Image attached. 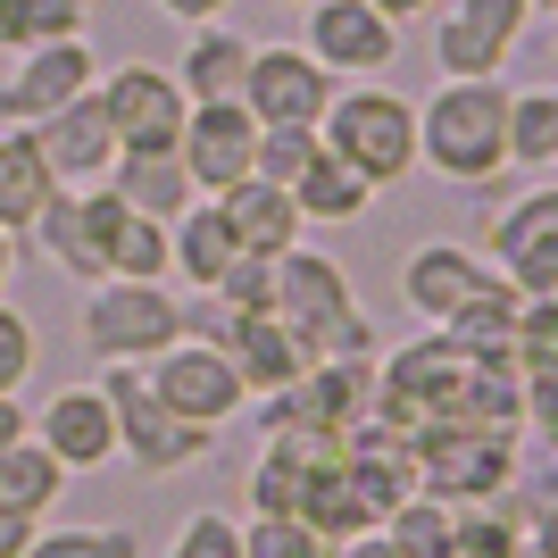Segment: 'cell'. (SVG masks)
Masks as SVG:
<instances>
[{
    "mask_svg": "<svg viewBox=\"0 0 558 558\" xmlns=\"http://www.w3.org/2000/svg\"><path fill=\"white\" fill-rule=\"evenodd\" d=\"M417 167L450 192H492L509 175V84L500 75H434L417 100Z\"/></svg>",
    "mask_w": 558,
    "mask_h": 558,
    "instance_id": "obj_1",
    "label": "cell"
},
{
    "mask_svg": "<svg viewBox=\"0 0 558 558\" xmlns=\"http://www.w3.org/2000/svg\"><path fill=\"white\" fill-rule=\"evenodd\" d=\"M276 317L292 326V342H301L308 359H384L375 317L359 308L350 276L326 251H308V242H292V251L276 258Z\"/></svg>",
    "mask_w": 558,
    "mask_h": 558,
    "instance_id": "obj_2",
    "label": "cell"
},
{
    "mask_svg": "<svg viewBox=\"0 0 558 558\" xmlns=\"http://www.w3.org/2000/svg\"><path fill=\"white\" fill-rule=\"evenodd\" d=\"M326 150L350 167V175H367L375 192H392L417 175V100L392 93L384 75H367V84H342L326 109Z\"/></svg>",
    "mask_w": 558,
    "mask_h": 558,
    "instance_id": "obj_3",
    "label": "cell"
},
{
    "mask_svg": "<svg viewBox=\"0 0 558 558\" xmlns=\"http://www.w3.org/2000/svg\"><path fill=\"white\" fill-rule=\"evenodd\" d=\"M409 450H417V492H434V500H450V509H492V500L517 484V466H525L509 425L425 417Z\"/></svg>",
    "mask_w": 558,
    "mask_h": 558,
    "instance_id": "obj_4",
    "label": "cell"
},
{
    "mask_svg": "<svg viewBox=\"0 0 558 558\" xmlns=\"http://www.w3.org/2000/svg\"><path fill=\"white\" fill-rule=\"evenodd\" d=\"M192 333V308L167 292V283H93L84 292V350H93L100 367H150L167 342H184Z\"/></svg>",
    "mask_w": 558,
    "mask_h": 558,
    "instance_id": "obj_5",
    "label": "cell"
},
{
    "mask_svg": "<svg viewBox=\"0 0 558 558\" xmlns=\"http://www.w3.org/2000/svg\"><path fill=\"white\" fill-rule=\"evenodd\" d=\"M100 392H109V409H117V459L134 466V475H150V484H159V475H184V466H201L217 450V434L175 417V409L150 392L142 367H100Z\"/></svg>",
    "mask_w": 558,
    "mask_h": 558,
    "instance_id": "obj_6",
    "label": "cell"
},
{
    "mask_svg": "<svg viewBox=\"0 0 558 558\" xmlns=\"http://www.w3.org/2000/svg\"><path fill=\"white\" fill-rule=\"evenodd\" d=\"M117 226H125V201H117L109 184H59V192H50V209L34 217V233H25V251H43L68 283L93 292V283H109Z\"/></svg>",
    "mask_w": 558,
    "mask_h": 558,
    "instance_id": "obj_7",
    "label": "cell"
},
{
    "mask_svg": "<svg viewBox=\"0 0 558 558\" xmlns=\"http://www.w3.org/2000/svg\"><path fill=\"white\" fill-rule=\"evenodd\" d=\"M142 375H150V392H159L184 425H201V434H226V425L251 409V392H242L233 359L209 342V333H184V342H167Z\"/></svg>",
    "mask_w": 558,
    "mask_h": 558,
    "instance_id": "obj_8",
    "label": "cell"
},
{
    "mask_svg": "<svg viewBox=\"0 0 558 558\" xmlns=\"http://www.w3.org/2000/svg\"><path fill=\"white\" fill-rule=\"evenodd\" d=\"M484 258H492V276L509 292H525V301L558 292V184H534L517 201H500L484 226Z\"/></svg>",
    "mask_w": 558,
    "mask_h": 558,
    "instance_id": "obj_9",
    "label": "cell"
},
{
    "mask_svg": "<svg viewBox=\"0 0 558 558\" xmlns=\"http://www.w3.org/2000/svg\"><path fill=\"white\" fill-rule=\"evenodd\" d=\"M342 75L326 59H308L301 43H251V68H242V109L258 125H326Z\"/></svg>",
    "mask_w": 558,
    "mask_h": 558,
    "instance_id": "obj_10",
    "label": "cell"
},
{
    "mask_svg": "<svg viewBox=\"0 0 558 558\" xmlns=\"http://www.w3.org/2000/svg\"><path fill=\"white\" fill-rule=\"evenodd\" d=\"M534 34V0H442L434 9V75H500Z\"/></svg>",
    "mask_w": 558,
    "mask_h": 558,
    "instance_id": "obj_11",
    "label": "cell"
},
{
    "mask_svg": "<svg viewBox=\"0 0 558 558\" xmlns=\"http://www.w3.org/2000/svg\"><path fill=\"white\" fill-rule=\"evenodd\" d=\"M93 93H100V109H109V125H117V150H175V142H184L192 100H184V84L167 68L125 59V68L100 75Z\"/></svg>",
    "mask_w": 558,
    "mask_h": 558,
    "instance_id": "obj_12",
    "label": "cell"
},
{
    "mask_svg": "<svg viewBox=\"0 0 558 558\" xmlns=\"http://www.w3.org/2000/svg\"><path fill=\"white\" fill-rule=\"evenodd\" d=\"M308 59H326L342 84H367L400 59V25L375 9V0H308V34H301Z\"/></svg>",
    "mask_w": 558,
    "mask_h": 558,
    "instance_id": "obj_13",
    "label": "cell"
},
{
    "mask_svg": "<svg viewBox=\"0 0 558 558\" xmlns=\"http://www.w3.org/2000/svg\"><path fill=\"white\" fill-rule=\"evenodd\" d=\"M93 84H100L93 43H34V50H17V68L0 75V125H43L68 100H84Z\"/></svg>",
    "mask_w": 558,
    "mask_h": 558,
    "instance_id": "obj_14",
    "label": "cell"
},
{
    "mask_svg": "<svg viewBox=\"0 0 558 558\" xmlns=\"http://www.w3.org/2000/svg\"><path fill=\"white\" fill-rule=\"evenodd\" d=\"M34 442L68 466V475L117 466V409H109V392H100V384H59V392H43L34 400Z\"/></svg>",
    "mask_w": 558,
    "mask_h": 558,
    "instance_id": "obj_15",
    "label": "cell"
},
{
    "mask_svg": "<svg viewBox=\"0 0 558 558\" xmlns=\"http://www.w3.org/2000/svg\"><path fill=\"white\" fill-rule=\"evenodd\" d=\"M192 333H209V342L226 350L251 400L292 392V384H301V367H308V350L292 342V326H283L276 308H267V317H226V308H217V317H192Z\"/></svg>",
    "mask_w": 558,
    "mask_h": 558,
    "instance_id": "obj_16",
    "label": "cell"
},
{
    "mask_svg": "<svg viewBox=\"0 0 558 558\" xmlns=\"http://www.w3.org/2000/svg\"><path fill=\"white\" fill-rule=\"evenodd\" d=\"M175 159H184V175L201 184V201H209V192H226V184H242V175H251V159H258V117L242 109V100H192Z\"/></svg>",
    "mask_w": 558,
    "mask_h": 558,
    "instance_id": "obj_17",
    "label": "cell"
},
{
    "mask_svg": "<svg viewBox=\"0 0 558 558\" xmlns=\"http://www.w3.org/2000/svg\"><path fill=\"white\" fill-rule=\"evenodd\" d=\"M484 283H492V258L466 251V242H417L400 258V308L425 317V326H450Z\"/></svg>",
    "mask_w": 558,
    "mask_h": 558,
    "instance_id": "obj_18",
    "label": "cell"
},
{
    "mask_svg": "<svg viewBox=\"0 0 558 558\" xmlns=\"http://www.w3.org/2000/svg\"><path fill=\"white\" fill-rule=\"evenodd\" d=\"M34 142H43V159H50L59 184H109V167H117V125H109V109H100V93H84L59 117H43Z\"/></svg>",
    "mask_w": 558,
    "mask_h": 558,
    "instance_id": "obj_19",
    "label": "cell"
},
{
    "mask_svg": "<svg viewBox=\"0 0 558 558\" xmlns=\"http://www.w3.org/2000/svg\"><path fill=\"white\" fill-rule=\"evenodd\" d=\"M217 201V217L233 226V242L251 258H283L292 242H301V201L283 184H267V175H242V184H226V192H209Z\"/></svg>",
    "mask_w": 558,
    "mask_h": 558,
    "instance_id": "obj_20",
    "label": "cell"
},
{
    "mask_svg": "<svg viewBox=\"0 0 558 558\" xmlns=\"http://www.w3.org/2000/svg\"><path fill=\"white\" fill-rule=\"evenodd\" d=\"M242 68H251V34L242 25H184V59H175V84L184 100H242Z\"/></svg>",
    "mask_w": 558,
    "mask_h": 558,
    "instance_id": "obj_21",
    "label": "cell"
},
{
    "mask_svg": "<svg viewBox=\"0 0 558 558\" xmlns=\"http://www.w3.org/2000/svg\"><path fill=\"white\" fill-rule=\"evenodd\" d=\"M50 192H59V175H50L43 142H34V125H0V233H34V217L50 209Z\"/></svg>",
    "mask_w": 558,
    "mask_h": 558,
    "instance_id": "obj_22",
    "label": "cell"
},
{
    "mask_svg": "<svg viewBox=\"0 0 558 558\" xmlns=\"http://www.w3.org/2000/svg\"><path fill=\"white\" fill-rule=\"evenodd\" d=\"M109 192L125 201V209L159 217V226H175V217H184L192 201H201V184L184 175V159H175V150H117Z\"/></svg>",
    "mask_w": 558,
    "mask_h": 558,
    "instance_id": "obj_23",
    "label": "cell"
},
{
    "mask_svg": "<svg viewBox=\"0 0 558 558\" xmlns=\"http://www.w3.org/2000/svg\"><path fill=\"white\" fill-rule=\"evenodd\" d=\"M167 251H175V283H192V292H217V276L242 258V242H233V226L217 217V201H192V209L167 226Z\"/></svg>",
    "mask_w": 558,
    "mask_h": 558,
    "instance_id": "obj_24",
    "label": "cell"
},
{
    "mask_svg": "<svg viewBox=\"0 0 558 558\" xmlns=\"http://www.w3.org/2000/svg\"><path fill=\"white\" fill-rule=\"evenodd\" d=\"M292 201H301V226H359V217L384 201V192L367 184V175H350L333 150H317V159L301 167V184H292Z\"/></svg>",
    "mask_w": 558,
    "mask_h": 558,
    "instance_id": "obj_25",
    "label": "cell"
},
{
    "mask_svg": "<svg viewBox=\"0 0 558 558\" xmlns=\"http://www.w3.org/2000/svg\"><path fill=\"white\" fill-rule=\"evenodd\" d=\"M68 466L50 459L43 442H34V434H25V442H9L0 450V509H17V517H34V525H43L50 509H59V500H68Z\"/></svg>",
    "mask_w": 558,
    "mask_h": 558,
    "instance_id": "obj_26",
    "label": "cell"
},
{
    "mask_svg": "<svg viewBox=\"0 0 558 558\" xmlns=\"http://www.w3.org/2000/svg\"><path fill=\"white\" fill-rule=\"evenodd\" d=\"M558 167V84H509V175Z\"/></svg>",
    "mask_w": 558,
    "mask_h": 558,
    "instance_id": "obj_27",
    "label": "cell"
},
{
    "mask_svg": "<svg viewBox=\"0 0 558 558\" xmlns=\"http://www.w3.org/2000/svg\"><path fill=\"white\" fill-rule=\"evenodd\" d=\"M301 525H317L326 542L375 534V509H367V492L350 484V466H308V484H301Z\"/></svg>",
    "mask_w": 558,
    "mask_h": 558,
    "instance_id": "obj_28",
    "label": "cell"
},
{
    "mask_svg": "<svg viewBox=\"0 0 558 558\" xmlns=\"http://www.w3.org/2000/svg\"><path fill=\"white\" fill-rule=\"evenodd\" d=\"M384 542H392L400 558H450L459 550V509L434 500V492H409V500L384 517Z\"/></svg>",
    "mask_w": 558,
    "mask_h": 558,
    "instance_id": "obj_29",
    "label": "cell"
},
{
    "mask_svg": "<svg viewBox=\"0 0 558 558\" xmlns=\"http://www.w3.org/2000/svg\"><path fill=\"white\" fill-rule=\"evenodd\" d=\"M517 317H525V292H509V283L492 276V283L459 308V317H450L442 333H459L466 350H509V359H517Z\"/></svg>",
    "mask_w": 558,
    "mask_h": 558,
    "instance_id": "obj_30",
    "label": "cell"
},
{
    "mask_svg": "<svg viewBox=\"0 0 558 558\" xmlns=\"http://www.w3.org/2000/svg\"><path fill=\"white\" fill-rule=\"evenodd\" d=\"M109 276H125V283H175V251H167L159 217L125 209V226H117V242H109Z\"/></svg>",
    "mask_w": 558,
    "mask_h": 558,
    "instance_id": "obj_31",
    "label": "cell"
},
{
    "mask_svg": "<svg viewBox=\"0 0 558 558\" xmlns=\"http://www.w3.org/2000/svg\"><path fill=\"white\" fill-rule=\"evenodd\" d=\"M25 558H142L134 525H34Z\"/></svg>",
    "mask_w": 558,
    "mask_h": 558,
    "instance_id": "obj_32",
    "label": "cell"
},
{
    "mask_svg": "<svg viewBox=\"0 0 558 558\" xmlns=\"http://www.w3.org/2000/svg\"><path fill=\"white\" fill-rule=\"evenodd\" d=\"M326 150V134L317 125H258V159H251V175H267V184H301V167Z\"/></svg>",
    "mask_w": 558,
    "mask_h": 558,
    "instance_id": "obj_33",
    "label": "cell"
},
{
    "mask_svg": "<svg viewBox=\"0 0 558 558\" xmlns=\"http://www.w3.org/2000/svg\"><path fill=\"white\" fill-rule=\"evenodd\" d=\"M242 558H333V542L301 517H251L242 525Z\"/></svg>",
    "mask_w": 558,
    "mask_h": 558,
    "instance_id": "obj_34",
    "label": "cell"
},
{
    "mask_svg": "<svg viewBox=\"0 0 558 558\" xmlns=\"http://www.w3.org/2000/svg\"><path fill=\"white\" fill-rule=\"evenodd\" d=\"M217 308H226V317H267V308H276V258H233L226 276H217V292H209Z\"/></svg>",
    "mask_w": 558,
    "mask_h": 558,
    "instance_id": "obj_35",
    "label": "cell"
},
{
    "mask_svg": "<svg viewBox=\"0 0 558 558\" xmlns=\"http://www.w3.org/2000/svg\"><path fill=\"white\" fill-rule=\"evenodd\" d=\"M450 558H525V525L500 500L492 509H459V550Z\"/></svg>",
    "mask_w": 558,
    "mask_h": 558,
    "instance_id": "obj_36",
    "label": "cell"
},
{
    "mask_svg": "<svg viewBox=\"0 0 558 558\" xmlns=\"http://www.w3.org/2000/svg\"><path fill=\"white\" fill-rule=\"evenodd\" d=\"M301 484H308V466L258 450V466H251V517H301Z\"/></svg>",
    "mask_w": 558,
    "mask_h": 558,
    "instance_id": "obj_37",
    "label": "cell"
},
{
    "mask_svg": "<svg viewBox=\"0 0 558 558\" xmlns=\"http://www.w3.org/2000/svg\"><path fill=\"white\" fill-rule=\"evenodd\" d=\"M167 558H242V525L226 509H192L167 542Z\"/></svg>",
    "mask_w": 558,
    "mask_h": 558,
    "instance_id": "obj_38",
    "label": "cell"
},
{
    "mask_svg": "<svg viewBox=\"0 0 558 558\" xmlns=\"http://www.w3.org/2000/svg\"><path fill=\"white\" fill-rule=\"evenodd\" d=\"M34 359H43V333H34V317H25L17 301H0V392H25Z\"/></svg>",
    "mask_w": 558,
    "mask_h": 558,
    "instance_id": "obj_39",
    "label": "cell"
},
{
    "mask_svg": "<svg viewBox=\"0 0 558 558\" xmlns=\"http://www.w3.org/2000/svg\"><path fill=\"white\" fill-rule=\"evenodd\" d=\"M93 0H25V50L34 43H84Z\"/></svg>",
    "mask_w": 558,
    "mask_h": 558,
    "instance_id": "obj_40",
    "label": "cell"
},
{
    "mask_svg": "<svg viewBox=\"0 0 558 558\" xmlns=\"http://www.w3.org/2000/svg\"><path fill=\"white\" fill-rule=\"evenodd\" d=\"M525 375V392H517V417L534 425V442L558 459V367H517Z\"/></svg>",
    "mask_w": 558,
    "mask_h": 558,
    "instance_id": "obj_41",
    "label": "cell"
},
{
    "mask_svg": "<svg viewBox=\"0 0 558 558\" xmlns=\"http://www.w3.org/2000/svg\"><path fill=\"white\" fill-rule=\"evenodd\" d=\"M150 9H159V17H175V25H217L233 0H150Z\"/></svg>",
    "mask_w": 558,
    "mask_h": 558,
    "instance_id": "obj_42",
    "label": "cell"
},
{
    "mask_svg": "<svg viewBox=\"0 0 558 558\" xmlns=\"http://www.w3.org/2000/svg\"><path fill=\"white\" fill-rule=\"evenodd\" d=\"M25 434H34V409H25L17 392H0V450H9V442H25Z\"/></svg>",
    "mask_w": 558,
    "mask_h": 558,
    "instance_id": "obj_43",
    "label": "cell"
},
{
    "mask_svg": "<svg viewBox=\"0 0 558 558\" xmlns=\"http://www.w3.org/2000/svg\"><path fill=\"white\" fill-rule=\"evenodd\" d=\"M25 542H34V517L0 509V558H25Z\"/></svg>",
    "mask_w": 558,
    "mask_h": 558,
    "instance_id": "obj_44",
    "label": "cell"
},
{
    "mask_svg": "<svg viewBox=\"0 0 558 558\" xmlns=\"http://www.w3.org/2000/svg\"><path fill=\"white\" fill-rule=\"evenodd\" d=\"M525 558H558V509L525 525Z\"/></svg>",
    "mask_w": 558,
    "mask_h": 558,
    "instance_id": "obj_45",
    "label": "cell"
},
{
    "mask_svg": "<svg viewBox=\"0 0 558 558\" xmlns=\"http://www.w3.org/2000/svg\"><path fill=\"white\" fill-rule=\"evenodd\" d=\"M333 558H400V550L384 542V525H375V534H359V542H333Z\"/></svg>",
    "mask_w": 558,
    "mask_h": 558,
    "instance_id": "obj_46",
    "label": "cell"
},
{
    "mask_svg": "<svg viewBox=\"0 0 558 558\" xmlns=\"http://www.w3.org/2000/svg\"><path fill=\"white\" fill-rule=\"evenodd\" d=\"M0 50H25V0H0Z\"/></svg>",
    "mask_w": 558,
    "mask_h": 558,
    "instance_id": "obj_47",
    "label": "cell"
},
{
    "mask_svg": "<svg viewBox=\"0 0 558 558\" xmlns=\"http://www.w3.org/2000/svg\"><path fill=\"white\" fill-rule=\"evenodd\" d=\"M375 9H384L392 25H417V17H434V0H375Z\"/></svg>",
    "mask_w": 558,
    "mask_h": 558,
    "instance_id": "obj_48",
    "label": "cell"
},
{
    "mask_svg": "<svg viewBox=\"0 0 558 558\" xmlns=\"http://www.w3.org/2000/svg\"><path fill=\"white\" fill-rule=\"evenodd\" d=\"M9 276H17V233H0V301H9Z\"/></svg>",
    "mask_w": 558,
    "mask_h": 558,
    "instance_id": "obj_49",
    "label": "cell"
},
{
    "mask_svg": "<svg viewBox=\"0 0 558 558\" xmlns=\"http://www.w3.org/2000/svg\"><path fill=\"white\" fill-rule=\"evenodd\" d=\"M534 17H558V0H534Z\"/></svg>",
    "mask_w": 558,
    "mask_h": 558,
    "instance_id": "obj_50",
    "label": "cell"
},
{
    "mask_svg": "<svg viewBox=\"0 0 558 558\" xmlns=\"http://www.w3.org/2000/svg\"><path fill=\"white\" fill-rule=\"evenodd\" d=\"M550 34H558V17H550Z\"/></svg>",
    "mask_w": 558,
    "mask_h": 558,
    "instance_id": "obj_51",
    "label": "cell"
},
{
    "mask_svg": "<svg viewBox=\"0 0 558 558\" xmlns=\"http://www.w3.org/2000/svg\"><path fill=\"white\" fill-rule=\"evenodd\" d=\"M283 9H292V0H283Z\"/></svg>",
    "mask_w": 558,
    "mask_h": 558,
    "instance_id": "obj_52",
    "label": "cell"
}]
</instances>
